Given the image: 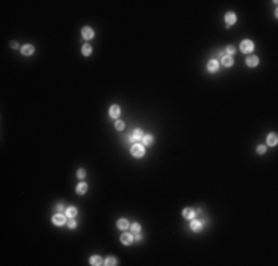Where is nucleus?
Masks as SVG:
<instances>
[{"instance_id": "obj_17", "label": "nucleus", "mask_w": 278, "mask_h": 266, "mask_svg": "<svg viewBox=\"0 0 278 266\" xmlns=\"http://www.w3.org/2000/svg\"><path fill=\"white\" fill-rule=\"evenodd\" d=\"M117 228L118 229H122V231H126L127 228H130V225H129V222L126 219H118L117 220Z\"/></svg>"}, {"instance_id": "obj_19", "label": "nucleus", "mask_w": 278, "mask_h": 266, "mask_svg": "<svg viewBox=\"0 0 278 266\" xmlns=\"http://www.w3.org/2000/svg\"><path fill=\"white\" fill-rule=\"evenodd\" d=\"M234 64V59H232V56H228V55H224L222 56V65L225 66H232Z\"/></svg>"}, {"instance_id": "obj_9", "label": "nucleus", "mask_w": 278, "mask_h": 266, "mask_svg": "<svg viewBox=\"0 0 278 266\" xmlns=\"http://www.w3.org/2000/svg\"><path fill=\"white\" fill-rule=\"evenodd\" d=\"M118 115H120V106L118 105H111L109 106V117L111 118H118Z\"/></svg>"}, {"instance_id": "obj_25", "label": "nucleus", "mask_w": 278, "mask_h": 266, "mask_svg": "<svg viewBox=\"0 0 278 266\" xmlns=\"http://www.w3.org/2000/svg\"><path fill=\"white\" fill-rule=\"evenodd\" d=\"M84 176H86L84 169H79V170H77V178H79V179H84Z\"/></svg>"}, {"instance_id": "obj_21", "label": "nucleus", "mask_w": 278, "mask_h": 266, "mask_svg": "<svg viewBox=\"0 0 278 266\" xmlns=\"http://www.w3.org/2000/svg\"><path fill=\"white\" fill-rule=\"evenodd\" d=\"M65 216H68V217H75V216H77V208H75V207H68V208H65Z\"/></svg>"}, {"instance_id": "obj_26", "label": "nucleus", "mask_w": 278, "mask_h": 266, "mask_svg": "<svg viewBox=\"0 0 278 266\" xmlns=\"http://www.w3.org/2000/svg\"><path fill=\"white\" fill-rule=\"evenodd\" d=\"M75 226H77V222L74 220V217H70L68 220V228H71V229H74Z\"/></svg>"}, {"instance_id": "obj_23", "label": "nucleus", "mask_w": 278, "mask_h": 266, "mask_svg": "<svg viewBox=\"0 0 278 266\" xmlns=\"http://www.w3.org/2000/svg\"><path fill=\"white\" fill-rule=\"evenodd\" d=\"M130 231L133 234H139L141 232V225H139V223H132V225H130Z\"/></svg>"}, {"instance_id": "obj_3", "label": "nucleus", "mask_w": 278, "mask_h": 266, "mask_svg": "<svg viewBox=\"0 0 278 266\" xmlns=\"http://www.w3.org/2000/svg\"><path fill=\"white\" fill-rule=\"evenodd\" d=\"M52 223L56 226H64L67 223V219H65V214L62 213H56L55 216H52Z\"/></svg>"}, {"instance_id": "obj_14", "label": "nucleus", "mask_w": 278, "mask_h": 266, "mask_svg": "<svg viewBox=\"0 0 278 266\" xmlns=\"http://www.w3.org/2000/svg\"><path fill=\"white\" fill-rule=\"evenodd\" d=\"M246 64H247L249 66H258L259 58H258V56H254V55H250V56L246 59Z\"/></svg>"}, {"instance_id": "obj_6", "label": "nucleus", "mask_w": 278, "mask_h": 266, "mask_svg": "<svg viewBox=\"0 0 278 266\" xmlns=\"http://www.w3.org/2000/svg\"><path fill=\"white\" fill-rule=\"evenodd\" d=\"M120 239H122V242L124 244V246H130V244H132V242L135 241L133 235H132V234H127V232L123 234L122 237H120Z\"/></svg>"}, {"instance_id": "obj_5", "label": "nucleus", "mask_w": 278, "mask_h": 266, "mask_svg": "<svg viewBox=\"0 0 278 266\" xmlns=\"http://www.w3.org/2000/svg\"><path fill=\"white\" fill-rule=\"evenodd\" d=\"M82 36L84 40H90L95 37V31L92 30V27H83L82 30Z\"/></svg>"}, {"instance_id": "obj_12", "label": "nucleus", "mask_w": 278, "mask_h": 266, "mask_svg": "<svg viewBox=\"0 0 278 266\" xmlns=\"http://www.w3.org/2000/svg\"><path fill=\"white\" fill-rule=\"evenodd\" d=\"M104 262H105V260H102L101 256H92V257L89 259V263L92 266H101V265H104Z\"/></svg>"}, {"instance_id": "obj_24", "label": "nucleus", "mask_w": 278, "mask_h": 266, "mask_svg": "<svg viewBox=\"0 0 278 266\" xmlns=\"http://www.w3.org/2000/svg\"><path fill=\"white\" fill-rule=\"evenodd\" d=\"M234 53H235V46H234V45L226 46V55H228V56H232Z\"/></svg>"}, {"instance_id": "obj_13", "label": "nucleus", "mask_w": 278, "mask_h": 266, "mask_svg": "<svg viewBox=\"0 0 278 266\" xmlns=\"http://www.w3.org/2000/svg\"><path fill=\"white\" fill-rule=\"evenodd\" d=\"M182 216L186 220H191V219H194V216H195V212H194L192 208H190V207H188V208H183Z\"/></svg>"}, {"instance_id": "obj_1", "label": "nucleus", "mask_w": 278, "mask_h": 266, "mask_svg": "<svg viewBox=\"0 0 278 266\" xmlns=\"http://www.w3.org/2000/svg\"><path fill=\"white\" fill-rule=\"evenodd\" d=\"M130 152H132V155H133V157H136V158H141V157H143V154H145V146H143L142 144H139V142H136L135 145H132V148H130Z\"/></svg>"}, {"instance_id": "obj_4", "label": "nucleus", "mask_w": 278, "mask_h": 266, "mask_svg": "<svg viewBox=\"0 0 278 266\" xmlns=\"http://www.w3.org/2000/svg\"><path fill=\"white\" fill-rule=\"evenodd\" d=\"M142 138H143V132H142V130H141V129H135V130H133V133H132V136H130L129 139H130V142L136 144V142L142 140Z\"/></svg>"}, {"instance_id": "obj_18", "label": "nucleus", "mask_w": 278, "mask_h": 266, "mask_svg": "<svg viewBox=\"0 0 278 266\" xmlns=\"http://www.w3.org/2000/svg\"><path fill=\"white\" fill-rule=\"evenodd\" d=\"M152 142H154V136H152V135H143V138H142V145L143 146L152 145Z\"/></svg>"}, {"instance_id": "obj_16", "label": "nucleus", "mask_w": 278, "mask_h": 266, "mask_svg": "<svg viewBox=\"0 0 278 266\" xmlns=\"http://www.w3.org/2000/svg\"><path fill=\"white\" fill-rule=\"evenodd\" d=\"M88 191V183H84V182H80L77 188H75V192L79 194V195H83V194H86Z\"/></svg>"}, {"instance_id": "obj_15", "label": "nucleus", "mask_w": 278, "mask_h": 266, "mask_svg": "<svg viewBox=\"0 0 278 266\" xmlns=\"http://www.w3.org/2000/svg\"><path fill=\"white\" fill-rule=\"evenodd\" d=\"M191 229H192L194 232H200V231L203 229V223H201L200 220H192V222H191Z\"/></svg>"}, {"instance_id": "obj_29", "label": "nucleus", "mask_w": 278, "mask_h": 266, "mask_svg": "<svg viewBox=\"0 0 278 266\" xmlns=\"http://www.w3.org/2000/svg\"><path fill=\"white\" fill-rule=\"evenodd\" d=\"M135 239H136V241H141V239H142V235H141V234H136Z\"/></svg>"}, {"instance_id": "obj_27", "label": "nucleus", "mask_w": 278, "mask_h": 266, "mask_svg": "<svg viewBox=\"0 0 278 266\" xmlns=\"http://www.w3.org/2000/svg\"><path fill=\"white\" fill-rule=\"evenodd\" d=\"M115 129L117 130H123L124 129V123L123 121H115Z\"/></svg>"}, {"instance_id": "obj_8", "label": "nucleus", "mask_w": 278, "mask_h": 266, "mask_svg": "<svg viewBox=\"0 0 278 266\" xmlns=\"http://www.w3.org/2000/svg\"><path fill=\"white\" fill-rule=\"evenodd\" d=\"M278 144V136L275 133H269L268 135V138H266V145L269 146H275Z\"/></svg>"}, {"instance_id": "obj_7", "label": "nucleus", "mask_w": 278, "mask_h": 266, "mask_svg": "<svg viewBox=\"0 0 278 266\" xmlns=\"http://www.w3.org/2000/svg\"><path fill=\"white\" fill-rule=\"evenodd\" d=\"M225 22H226L228 25H234V24L237 22V15L234 12H228L225 15Z\"/></svg>"}, {"instance_id": "obj_11", "label": "nucleus", "mask_w": 278, "mask_h": 266, "mask_svg": "<svg viewBox=\"0 0 278 266\" xmlns=\"http://www.w3.org/2000/svg\"><path fill=\"white\" fill-rule=\"evenodd\" d=\"M217 68H219V62L216 59H212L207 62V71L209 73H215V71H217Z\"/></svg>"}, {"instance_id": "obj_2", "label": "nucleus", "mask_w": 278, "mask_h": 266, "mask_svg": "<svg viewBox=\"0 0 278 266\" xmlns=\"http://www.w3.org/2000/svg\"><path fill=\"white\" fill-rule=\"evenodd\" d=\"M253 49H254V43L251 40H243L241 45H240V50L244 53H251Z\"/></svg>"}, {"instance_id": "obj_28", "label": "nucleus", "mask_w": 278, "mask_h": 266, "mask_svg": "<svg viewBox=\"0 0 278 266\" xmlns=\"http://www.w3.org/2000/svg\"><path fill=\"white\" fill-rule=\"evenodd\" d=\"M256 151H258V154H265V152H266V146H265V145H259Z\"/></svg>"}, {"instance_id": "obj_30", "label": "nucleus", "mask_w": 278, "mask_h": 266, "mask_svg": "<svg viewBox=\"0 0 278 266\" xmlns=\"http://www.w3.org/2000/svg\"><path fill=\"white\" fill-rule=\"evenodd\" d=\"M11 46H12V47H15V49H16V47H19V46H18V43H16V41H12V43H11Z\"/></svg>"}, {"instance_id": "obj_31", "label": "nucleus", "mask_w": 278, "mask_h": 266, "mask_svg": "<svg viewBox=\"0 0 278 266\" xmlns=\"http://www.w3.org/2000/svg\"><path fill=\"white\" fill-rule=\"evenodd\" d=\"M58 210H59V212H62V210H64V206H62V204H58Z\"/></svg>"}, {"instance_id": "obj_10", "label": "nucleus", "mask_w": 278, "mask_h": 266, "mask_svg": "<svg viewBox=\"0 0 278 266\" xmlns=\"http://www.w3.org/2000/svg\"><path fill=\"white\" fill-rule=\"evenodd\" d=\"M21 53H22V55H25V56L33 55V53H34V46H33V45H24V46L21 47Z\"/></svg>"}, {"instance_id": "obj_20", "label": "nucleus", "mask_w": 278, "mask_h": 266, "mask_svg": "<svg viewBox=\"0 0 278 266\" xmlns=\"http://www.w3.org/2000/svg\"><path fill=\"white\" fill-rule=\"evenodd\" d=\"M92 50H93V49H92V46H90V45H88V43H86V45H83L82 53L84 55V56H90V55H92Z\"/></svg>"}, {"instance_id": "obj_22", "label": "nucleus", "mask_w": 278, "mask_h": 266, "mask_svg": "<svg viewBox=\"0 0 278 266\" xmlns=\"http://www.w3.org/2000/svg\"><path fill=\"white\" fill-rule=\"evenodd\" d=\"M104 265H107V266H114V265H117V259H115V257H113V256H109V257H107V259H105Z\"/></svg>"}]
</instances>
